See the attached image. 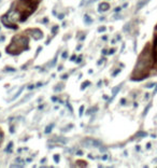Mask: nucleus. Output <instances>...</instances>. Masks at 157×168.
<instances>
[{
	"mask_svg": "<svg viewBox=\"0 0 157 168\" xmlns=\"http://www.w3.org/2000/svg\"><path fill=\"white\" fill-rule=\"evenodd\" d=\"M28 43H29V40L26 36H24V34L15 36L11 44L6 47V52L10 54H19L24 50L28 49Z\"/></svg>",
	"mask_w": 157,
	"mask_h": 168,
	"instance_id": "3",
	"label": "nucleus"
},
{
	"mask_svg": "<svg viewBox=\"0 0 157 168\" xmlns=\"http://www.w3.org/2000/svg\"><path fill=\"white\" fill-rule=\"evenodd\" d=\"M157 29V27H156ZM153 57L154 60L157 62V34H155V39H154V47H153Z\"/></svg>",
	"mask_w": 157,
	"mask_h": 168,
	"instance_id": "4",
	"label": "nucleus"
},
{
	"mask_svg": "<svg viewBox=\"0 0 157 168\" xmlns=\"http://www.w3.org/2000/svg\"><path fill=\"white\" fill-rule=\"evenodd\" d=\"M154 85H155V84H154V83H152V84H148V85H146V86H147V87H153Z\"/></svg>",
	"mask_w": 157,
	"mask_h": 168,
	"instance_id": "7",
	"label": "nucleus"
},
{
	"mask_svg": "<svg viewBox=\"0 0 157 168\" xmlns=\"http://www.w3.org/2000/svg\"><path fill=\"white\" fill-rule=\"evenodd\" d=\"M100 8H101L100 10H102V11H107L108 9L110 8V6H109L108 3H101V4H100Z\"/></svg>",
	"mask_w": 157,
	"mask_h": 168,
	"instance_id": "5",
	"label": "nucleus"
},
{
	"mask_svg": "<svg viewBox=\"0 0 157 168\" xmlns=\"http://www.w3.org/2000/svg\"><path fill=\"white\" fill-rule=\"evenodd\" d=\"M38 6L37 0H16L13 2L11 10L5 15L8 17V23L5 26L12 27V22H23L36 10Z\"/></svg>",
	"mask_w": 157,
	"mask_h": 168,
	"instance_id": "1",
	"label": "nucleus"
},
{
	"mask_svg": "<svg viewBox=\"0 0 157 168\" xmlns=\"http://www.w3.org/2000/svg\"><path fill=\"white\" fill-rule=\"evenodd\" d=\"M152 52H151V46L146 45L144 47L143 52L140 54L139 59L137 62V65L135 67L132 74H131V79L132 80H142L146 78L150 73V69L152 67Z\"/></svg>",
	"mask_w": 157,
	"mask_h": 168,
	"instance_id": "2",
	"label": "nucleus"
},
{
	"mask_svg": "<svg viewBox=\"0 0 157 168\" xmlns=\"http://www.w3.org/2000/svg\"><path fill=\"white\" fill-rule=\"evenodd\" d=\"M2 140H3V134H2V131H1V129H0V144H1V142H2Z\"/></svg>",
	"mask_w": 157,
	"mask_h": 168,
	"instance_id": "6",
	"label": "nucleus"
}]
</instances>
